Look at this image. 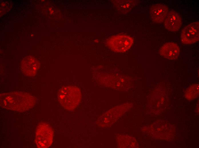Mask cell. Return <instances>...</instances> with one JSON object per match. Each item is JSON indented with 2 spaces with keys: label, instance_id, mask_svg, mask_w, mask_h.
Returning a JSON list of instances; mask_svg holds the SVG:
<instances>
[{
  "label": "cell",
  "instance_id": "6da1fadb",
  "mask_svg": "<svg viewBox=\"0 0 199 148\" xmlns=\"http://www.w3.org/2000/svg\"><path fill=\"white\" fill-rule=\"evenodd\" d=\"M37 99L27 92L13 91L0 95V105L3 108L13 111L23 112L32 108Z\"/></svg>",
  "mask_w": 199,
  "mask_h": 148
},
{
  "label": "cell",
  "instance_id": "7a4b0ae2",
  "mask_svg": "<svg viewBox=\"0 0 199 148\" xmlns=\"http://www.w3.org/2000/svg\"><path fill=\"white\" fill-rule=\"evenodd\" d=\"M80 89L73 86H63L59 89L57 98L60 105L65 109L73 111L78 106L81 99Z\"/></svg>",
  "mask_w": 199,
  "mask_h": 148
},
{
  "label": "cell",
  "instance_id": "3957f363",
  "mask_svg": "<svg viewBox=\"0 0 199 148\" xmlns=\"http://www.w3.org/2000/svg\"><path fill=\"white\" fill-rule=\"evenodd\" d=\"M53 131L50 125L46 122H39L37 126L35 139L37 147H49L53 143Z\"/></svg>",
  "mask_w": 199,
  "mask_h": 148
},
{
  "label": "cell",
  "instance_id": "277c9868",
  "mask_svg": "<svg viewBox=\"0 0 199 148\" xmlns=\"http://www.w3.org/2000/svg\"><path fill=\"white\" fill-rule=\"evenodd\" d=\"M134 39L131 36L125 35L112 36L107 40L106 44L112 51L123 53L129 50L132 46Z\"/></svg>",
  "mask_w": 199,
  "mask_h": 148
},
{
  "label": "cell",
  "instance_id": "5b68a950",
  "mask_svg": "<svg viewBox=\"0 0 199 148\" xmlns=\"http://www.w3.org/2000/svg\"><path fill=\"white\" fill-rule=\"evenodd\" d=\"M199 22H194L187 25L181 34L182 43L185 44H194L199 40Z\"/></svg>",
  "mask_w": 199,
  "mask_h": 148
},
{
  "label": "cell",
  "instance_id": "8992f818",
  "mask_svg": "<svg viewBox=\"0 0 199 148\" xmlns=\"http://www.w3.org/2000/svg\"><path fill=\"white\" fill-rule=\"evenodd\" d=\"M40 66V62L38 60L32 56H27L22 60L20 67L25 75L32 77L36 75Z\"/></svg>",
  "mask_w": 199,
  "mask_h": 148
},
{
  "label": "cell",
  "instance_id": "52a82bcc",
  "mask_svg": "<svg viewBox=\"0 0 199 148\" xmlns=\"http://www.w3.org/2000/svg\"><path fill=\"white\" fill-rule=\"evenodd\" d=\"M169 12V8L166 5L157 3L152 6L150 13L153 21L160 23L164 21Z\"/></svg>",
  "mask_w": 199,
  "mask_h": 148
},
{
  "label": "cell",
  "instance_id": "ba28073f",
  "mask_svg": "<svg viewBox=\"0 0 199 148\" xmlns=\"http://www.w3.org/2000/svg\"><path fill=\"white\" fill-rule=\"evenodd\" d=\"M159 52L160 56L165 59L175 60L178 57L180 49L176 44L169 42L165 43L162 46Z\"/></svg>",
  "mask_w": 199,
  "mask_h": 148
},
{
  "label": "cell",
  "instance_id": "9c48e42d",
  "mask_svg": "<svg viewBox=\"0 0 199 148\" xmlns=\"http://www.w3.org/2000/svg\"><path fill=\"white\" fill-rule=\"evenodd\" d=\"M164 25L166 29L171 32H176L180 28L182 24V19L176 11H170L164 20Z\"/></svg>",
  "mask_w": 199,
  "mask_h": 148
},
{
  "label": "cell",
  "instance_id": "30bf717a",
  "mask_svg": "<svg viewBox=\"0 0 199 148\" xmlns=\"http://www.w3.org/2000/svg\"><path fill=\"white\" fill-rule=\"evenodd\" d=\"M114 7L121 12L126 13L130 11L136 3V1L114 0Z\"/></svg>",
  "mask_w": 199,
  "mask_h": 148
},
{
  "label": "cell",
  "instance_id": "8fae6325",
  "mask_svg": "<svg viewBox=\"0 0 199 148\" xmlns=\"http://www.w3.org/2000/svg\"><path fill=\"white\" fill-rule=\"evenodd\" d=\"M199 86L198 84H193L186 90L185 93V97L189 100H193L199 96Z\"/></svg>",
  "mask_w": 199,
  "mask_h": 148
}]
</instances>
